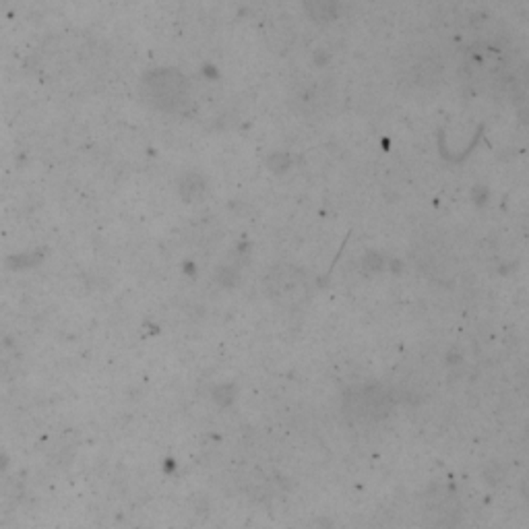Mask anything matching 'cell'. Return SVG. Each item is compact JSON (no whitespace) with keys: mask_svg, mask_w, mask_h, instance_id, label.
<instances>
[{"mask_svg":"<svg viewBox=\"0 0 529 529\" xmlns=\"http://www.w3.org/2000/svg\"><path fill=\"white\" fill-rule=\"evenodd\" d=\"M145 90L149 102L162 110H174L185 102V79L174 71L154 73L145 83Z\"/></svg>","mask_w":529,"mask_h":529,"instance_id":"obj_1","label":"cell"},{"mask_svg":"<svg viewBox=\"0 0 529 529\" xmlns=\"http://www.w3.org/2000/svg\"><path fill=\"white\" fill-rule=\"evenodd\" d=\"M389 409V399L381 389H360L356 395L348 397L350 415L360 420L383 418Z\"/></svg>","mask_w":529,"mask_h":529,"instance_id":"obj_2","label":"cell"},{"mask_svg":"<svg viewBox=\"0 0 529 529\" xmlns=\"http://www.w3.org/2000/svg\"><path fill=\"white\" fill-rule=\"evenodd\" d=\"M269 294L281 302H296L304 298L306 283L294 269H280L275 275L269 277Z\"/></svg>","mask_w":529,"mask_h":529,"instance_id":"obj_3","label":"cell"}]
</instances>
